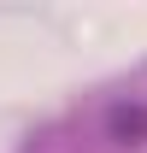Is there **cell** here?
<instances>
[{"instance_id":"cell-1","label":"cell","mask_w":147,"mask_h":153,"mask_svg":"<svg viewBox=\"0 0 147 153\" xmlns=\"http://www.w3.org/2000/svg\"><path fill=\"white\" fill-rule=\"evenodd\" d=\"M112 130H118V141L147 135V106H112Z\"/></svg>"}]
</instances>
